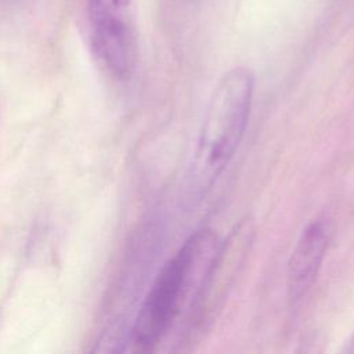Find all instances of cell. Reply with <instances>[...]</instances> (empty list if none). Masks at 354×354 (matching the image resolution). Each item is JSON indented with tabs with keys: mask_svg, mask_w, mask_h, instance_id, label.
Listing matches in <instances>:
<instances>
[{
	"mask_svg": "<svg viewBox=\"0 0 354 354\" xmlns=\"http://www.w3.org/2000/svg\"><path fill=\"white\" fill-rule=\"evenodd\" d=\"M253 93L254 75L243 66L224 73L214 87L183 181L187 207L206 196L234 156L248 126Z\"/></svg>",
	"mask_w": 354,
	"mask_h": 354,
	"instance_id": "1",
	"label": "cell"
},
{
	"mask_svg": "<svg viewBox=\"0 0 354 354\" xmlns=\"http://www.w3.org/2000/svg\"><path fill=\"white\" fill-rule=\"evenodd\" d=\"M217 239L205 228L194 232L166 261L151 285L131 329L137 351L153 350L183 310L184 300L198 283L202 289L217 254Z\"/></svg>",
	"mask_w": 354,
	"mask_h": 354,
	"instance_id": "2",
	"label": "cell"
},
{
	"mask_svg": "<svg viewBox=\"0 0 354 354\" xmlns=\"http://www.w3.org/2000/svg\"><path fill=\"white\" fill-rule=\"evenodd\" d=\"M332 228L326 218H315L300 234L288 263V297L299 301L310 290L325 260Z\"/></svg>",
	"mask_w": 354,
	"mask_h": 354,
	"instance_id": "3",
	"label": "cell"
},
{
	"mask_svg": "<svg viewBox=\"0 0 354 354\" xmlns=\"http://www.w3.org/2000/svg\"><path fill=\"white\" fill-rule=\"evenodd\" d=\"M91 47L115 79L126 80L131 76L137 51L130 18L91 21Z\"/></svg>",
	"mask_w": 354,
	"mask_h": 354,
	"instance_id": "4",
	"label": "cell"
},
{
	"mask_svg": "<svg viewBox=\"0 0 354 354\" xmlns=\"http://www.w3.org/2000/svg\"><path fill=\"white\" fill-rule=\"evenodd\" d=\"M131 0H87L91 21L106 18H130Z\"/></svg>",
	"mask_w": 354,
	"mask_h": 354,
	"instance_id": "5",
	"label": "cell"
},
{
	"mask_svg": "<svg viewBox=\"0 0 354 354\" xmlns=\"http://www.w3.org/2000/svg\"><path fill=\"white\" fill-rule=\"evenodd\" d=\"M30 0H0V11H15L26 6Z\"/></svg>",
	"mask_w": 354,
	"mask_h": 354,
	"instance_id": "6",
	"label": "cell"
},
{
	"mask_svg": "<svg viewBox=\"0 0 354 354\" xmlns=\"http://www.w3.org/2000/svg\"><path fill=\"white\" fill-rule=\"evenodd\" d=\"M348 343H350V346L347 347V351H354V335H353V337L350 339Z\"/></svg>",
	"mask_w": 354,
	"mask_h": 354,
	"instance_id": "7",
	"label": "cell"
}]
</instances>
